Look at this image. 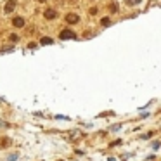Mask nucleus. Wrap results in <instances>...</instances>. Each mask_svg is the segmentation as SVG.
<instances>
[{
	"mask_svg": "<svg viewBox=\"0 0 161 161\" xmlns=\"http://www.w3.org/2000/svg\"><path fill=\"white\" fill-rule=\"evenodd\" d=\"M142 0H127V4L128 5H137V4H140Z\"/></svg>",
	"mask_w": 161,
	"mask_h": 161,
	"instance_id": "obj_8",
	"label": "nucleus"
},
{
	"mask_svg": "<svg viewBox=\"0 0 161 161\" xmlns=\"http://www.w3.org/2000/svg\"><path fill=\"white\" fill-rule=\"evenodd\" d=\"M43 16H45V19H56V17H57V12H56L54 9H47Z\"/></svg>",
	"mask_w": 161,
	"mask_h": 161,
	"instance_id": "obj_3",
	"label": "nucleus"
},
{
	"mask_svg": "<svg viewBox=\"0 0 161 161\" xmlns=\"http://www.w3.org/2000/svg\"><path fill=\"white\" fill-rule=\"evenodd\" d=\"M38 2H47V0H38Z\"/></svg>",
	"mask_w": 161,
	"mask_h": 161,
	"instance_id": "obj_12",
	"label": "nucleus"
},
{
	"mask_svg": "<svg viewBox=\"0 0 161 161\" xmlns=\"http://www.w3.org/2000/svg\"><path fill=\"white\" fill-rule=\"evenodd\" d=\"M12 25H14L16 28H23V26H25V19L17 16V17H14V19H12Z\"/></svg>",
	"mask_w": 161,
	"mask_h": 161,
	"instance_id": "obj_2",
	"label": "nucleus"
},
{
	"mask_svg": "<svg viewBox=\"0 0 161 161\" xmlns=\"http://www.w3.org/2000/svg\"><path fill=\"white\" fill-rule=\"evenodd\" d=\"M40 42H42L43 45H49V43H52V38H47V36H43V38H42Z\"/></svg>",
	"mask_w": 161,
	"mask_h": 161,
	"instance_id": "obj_7",
	"label": "nucleus"
},
{
	"mask_svg": "<svg viewBox=\"0 0 161 161\" xmlns=\"http://www.w3.org/2000/svg\"><path fill=\"white\" fill-rule=\"evenodd\" d=\"M78 19H80V17H78L76 14H68V16H66V21L70 23V25H75V23H78Z\"/></svg>",
	"mask_w": 161,
	"mask_h": 161,
	"instance_id": "obj_5",
	"label": "nucleus"
},
{
	"mask_svg": "<svg viewBox=\"0 0 161 161\" xmlns=\"http://www.w3.org/2000/svg\"><path fill=\"white\" fill-rule=\"evenodd\" d=\"M109 9H111V12H118V5H116V4H111Z\"/></svg>",
	"mask_w": 161,
	"mask_h": 161,
	"instance_id": "obj_9",
	"label": "nucleus"
},
{
	"mask_svg": "<svg viewBox=\"0 0 161 161\" xmlns=\"http://www.w3.org/2000/svg\"><path fill=\"white\" fill-rule=\"evenodd\" d=\"M102 25H104V26H109V25H111V21H109V17H104V19H102Z\"/></svg>",
	"mask_w": 161,
	"mask_h": 161,
	"instance_id": "obj_10",
	"label": "nucleus"
},
{
	"mask_svg": "<svg viewBox=\"0 0 161 161\" xmlns=\"http://www.w3.org/2000/svg\"><path fill=\"white\" fill-rule=\"evenodd\" d=\"M9 144H11V139H9V137H2V139H0V149L9 147Z\"/></svg>",
	"mask_w": 161,
	"mask_h": 161,
	"instance_id": "obj_6",
	"label": "nucleus"
},
{
	"mask_svg": "<svg viewBox=\"0 0 161 161\" xmlns=\"http://www.w3.org/2000/svg\"><path fill=\"white\" fill-rule=\"evenodd\" d=\"M11 40L12 42H17V35H11Z\"/></svg>",
	"mask_w": 161,
	"mask_h": 161,
	"instance_id": "obj_11",
	"label": "nucleus"
},
{
	"mask_svg": "<svg viewBox=\"0 0 161 161\" xmlns=\"http://www.w3.org/2000/svg\"><path fill=\"white\" fill-rule=\"evenodd\" d=\"M59 36H61V38H62V40H68V38H75V36H76V35H75V33H73V31H71V30H62V31H61V35H59Z\"/></svg>",
	"mask_w": 161,
	"mask_h": 161,
	"instance_id": "obj_1",
	"label": "nucleus"
},
{
	"mask_svg": "<svg viewBox=\"0 0 161 161\" xmlns=\"http://www.w3.org/2000/svg\"><path fill=\"white\" fill-rule=\"evenodd\" d=\"M14 9H16V0H9V2L5 4V9H4V11L9 14V12H12Z\"/></svg>",
	"mask_w": 161,
	"mask_h": 161,
	"instance_id": "obj_4",
	"label": "nucleus"
}]
</instances>
